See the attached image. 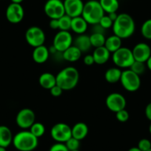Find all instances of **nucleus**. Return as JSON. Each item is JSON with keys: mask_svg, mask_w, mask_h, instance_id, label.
Here are the masks:
<instances>
[{"mask_svg": "<svg viewBox=\"0 0 151 151\" xmlns=\"http://www.w3.org/2000/svg\"><path fill=\"white\" fill-rule=\"evenodd\" d=\"M105 104L108 110L116 113L119 110L125 109L127 101L122 94L116 92L111 93L106 98Z\"/></svg>", "mask_w": 151, "mask_h": 151, "instance_id": "f8f14e48", "label": "nucleus"}, {"mask_svg": "<svg viewBox=\"0 0 151 151\" xmlns=\"http://www.w3.org/2000/svg\"><path fill=\"white\" fill-rule=\"evenodd\" d=\"M122 85L128 92H136L141 87L140 76L137 75L130 69L122 70L121 79Z\"/></svg>", "mask_w": 151, "mask_h": 151, "instance_id": "423d86ee", "label": "nucleus"}, {"mask_svg": "<svg viewBox=\"0 0 151 151\" xmlns=\"http://www.w3.org/2000/svg\"><path fill=\"white\" fill-rule=\"evenodd\" d=\"M50 136L56 142L65 143L72 137L71 127L66 123H56L50 129Z\"/></svg>", "mask_w": 151, "mask_h": 151, "instance_id": "6e6552de", "label": "nucleus"}, {"mask_svg": "<svg viewBox=\"0 0 151 151\" xmlns=\"http://www.w3.org/2000/svg\"><path fill=\"white\" fill-rule=\"evenodd\" d=\"M0 151H6V148L0 146Z\"/></svg>", "mask_w": 151, "mask_h": 151, "instance_id": "49530a36", "label": "nucleus"}, {"mask_svg": "<svg viewBox=\"0 0 151 151\" xmlns=\"http://www.w3.org/2000/svg\"><path fill=\"white\" fill-rule=\"evenodd\" d=\"M116 118L120 122H126L130 118V114L127 110L123 109L116 113Z\"/></svg>", "mask_w": 151, "mask_h": 151, "instance_id": "473e14b6", "label": "nucleus"}, {"mask_svg": "<svg viewBox=\"0 0 151 151\" xmlns=\"http://www.w3.org/2000/svg\"><path fill=\"white\" fill-rule=\"evenodd\" d=\"M90 40L92 47L96 48V47L104 46L106 37L103 33H92L91 35H90Z\"/></svg>", "mask_w": 151, "mask_h": 151, "instance_id": "bb28decb", "label": "nucleus"}, {"mask_svg": "<svg viewBox=\"0 0 151 151\" xmlns=\"http://www.w3.org/2000/svg\"><path fill=\"white\" fill-rule=\"evenodd\" d=\"M71 151H80L79 150H71Z\"/></svg>", "mask_w": 151, "mask_h": 151, "instance_id": "09e8293b", "label": "nucleus"}, {"mask_svg": "<svg viewBox=\"0 0 151 151\" xmlns=\"http://www.w3.org/2000/svg\"><path fill=\"white\" fill-rule=\"evenodd\" d=\"M59 30L64 31H70L71 28V21L72 18L65 14L59 19Z\"/></svg>", "mask_w": 151, "mask_h": 151, "instance_id": "c85d7f7f", "label": "nucleus"}, {"mask_svg": "<svg viewBox=\"0 0 151 151\" xmlns=\"http://www.w3.org/2000/svg\"><path fill=\"white\" fill-rule=\"evenodd\" d=\"M15 151H18V150H15Z\"/></svg>", "mask_w": 151, "mask_h": 151, "instance_id": "3c124183", "label": "nucleus"}, {"mask_svg": "<svg viewBox=\"0 0 151 151\" xmlns=\"http://www.w3.org/2000/svg\"><path fill=\"white\" fill-rule=\"evenodd\" d=\"M88 22L85 21V19L82 16L72 18L70 30H72L76 34H84L88 30Z\"/></svg>", "mask_w": 151, "mask_h": 151, "instance_id": "aec40b11", "label": "nucleus"}, {"mask_svg": "<svg viewBox=\"0 0 151 151\" xmlns=\"http://www.w3.org/2000/svg\"><path fill=\"white\" fill-rule=\"evenodd\" d=\"M104 13L107 14L110 13L117 12L119 8L118 0H99V1Z\"/></svg>", "mask_w": 151, "mask_h": 151, "instance_id": "a878e982", "label": "nucleus"}, {"mask_svg": "<svg viewBox=\"0 0 151 151\" xmlns=\"http://www.w3.org/2000/svg\"><path fill=\"white\" fill-rule=\"evenodd\" d=\"M63 90H62L60 87L58 86L57 85H55L54 87H53V88L50 90V94H51V96H53L54 97L60 96L62 94V93H63Z\"/></svg>", "mask_w": 151, "mask_h": 151, "instance_id": "e433bc0d", "label": "nucleus"}, {"mask_svg": "<svg viewBox=\"0 0 151 151\" xmlns=\"http://www.w3.org/2000/svg\"><path fill=\"white\" fill-rule=\"evenodd\" d=\"M110 54L111 53L110 51L104 46H102L95 48L92 55L93 56L95 64L101 65L105 64L110 59Z\"/></svg>", "mask_w": 151, "mask_h": 151, "instance_id": "f3484780", "label": "nucleus"}, {"mask_svg": "<svg viewBox=\"0 0 151 151\" xmlns=\"http://www.w3.org/2000/svg\"><path fill=\"white\" fill-rule=\"evenodd\" d=\"M93 33H103L104 34V31L106 30H104L99 24H96L93 25Z\"/></svg>", "mask_w": 151, "mask_h": 151, "instance_id": "a19ab883", "label": "nucleus"}, {"mask_svg": "<svg viewBox=\"0 0 151 151\" xmlns=\"http://www.w3.org/2000/svg\"><path fill=\"white\" fill-rule=\"evenodd\" d=\"M5 17L7 20L11 24H19L23 20L24 17V11L21 4H16L11 2L7 7L5 11Z\"/></svg>", "mask_w": 151, "mask_h": 151, "instance_id": "ddd939ff", "label": "nucleus"}, {"mask_svg": "<svg viewBox=\"0 0 151 151\" xmlns=\"http://www.w3.org/2000/svg\"><path fill=\"white\" fill-rule=\"evenodd\" d=\"M83 62L85 65H87V66H91V65H93V64H95L93 55L92 54L86 55V56L84 57Z\"/></svg>", "mask_w": 151, "mask_h": 151, "instance_id": "4c0bfd02", "label": "nucleus"}, {"mask_svg": "<svg viewBox=\"0 0 151 151\" xmlns=\"http://www.w3.org/2000/svg\"><path fill=\"white\" fill-rule=\"evenodd\" d=\"M65 144L69 151L79 150V147H80V141L73 137L70 138Z\"/></svg>", "mask_w": 151, "mask_h": 151, "instance_id": "2f4dec72", "label": "nucleus"}, {"mask_svg": "<svg viewBox=\"0 0 151 151\" xmlns=\"http://www.w3.org/2000/svg\"><path fill=\"white\" fill-rule=\"evenodd\" d=\"M46 36L44 30L38 26L30 27L25 32V40L27 44L33 48L43 45Z\"/></svg>", "mask_w": 151, "mask_h": 151, "instance_id": "0eeeda50", "label": "nucleus"}, {"mask_svg": "<svg viewBox=\"0 0 151 151\" xmlns=\"http://www.w3.org/2000/svg\"><path fill=\"white\" fill-rule=\"evenodd\" d=\"M62 53V58L65 61L69 62H75L79 60L82 56V53L79 48L73 45L65 50Z\"/></svg>", "mask_w": 151, "mask_h": 151, "instance_id": "5701e85b", "label": "nucleus"}, {"mask_svg": "<svg viewBox=\"0 0 151 151\" xmlns=\"http://www.w3.org/2000/svg\"><path fill=\"white\" fill-rule=\"evenodd\" d=\"M65 14L71 18L82 16L85 3L82 0H64Z\"/></svg>", "mask_w": 151, "mask_h": 151, "instance_id": "4468645a", "label": "nucleus"}, {"mask_svg": "<svg viewBox=\"0 0 151 151\" xmlns=\"http://www.w3.org/2000/svg\"><path fill=\"white\" fill-rule=\"evenodd\" d=\"M132 52H133L135 61L144 62V63H146L147 61L151 56L150 47L149 46V45L145 42H140L136 44L133 47Z\"/></svg>", "mask_w": 151, "mask_h": 151, "instance_id": "2eb2a0df", "label": "nucleus"}, {"mask_svg": "<svg viewBox=\"0 0 151 151\" xmlns=\"http://www.w3.org/2000/svg\"><path fill=\"white\" fill-rule=\"evenodd\" d=\"M112 29L113 34L124 40L133 36L136 30V23L131 16L122 13L118 14L116 19L113 22Z\"/></svg>", "mask_w": 151, "mask_h": 151, "instance_id": "f257e3e1", "label": "nucleus"}, {"mask_svg": "<svg viewBox=\"0 0 151 151\" xmlns=\"http://www.w3.org/2000/svg\"><path fill=\"white\" fill-rule=\"evenodd\" d=\"M38 139L30 130H24L14 135L12 144L18 151H33L37 147Z\"/></svg>", "mask_w": 151, "mask_h": 151, "instance_id": "7ed1b4c3", "label": "nucleus"}, {"mask_svg": "<svg viewBox=\"0 0 151 151\" xmlns=\"http://www.w3.org/2000/svg\"><path fill=\"white\" fill-rule=\"evenodd\" d=\"M146 63L135 61L129 69L131 70L133 72H134L137 75L141 76L142 74H143L145 73V70H146Z\"/></svg>", "mask_w": 151, "mask_h": 151, "instance_id": "7c9ffc66", "label": "nucleus"}, {"mask_svg": "<svg viewBox=\"0 0 151 151\" xmlns=\"http://www.w3.org/2000/svg\"><path fill=\"white\" fill-rule=\"evenodd\" d=\"M112 60L117 68L129 69L135 62L132 50L128 47H122L112 53Z\"/></svg>", "mask_w": 151, "mask_h": 151, "instance_id": "39448f33", "label": "nucleus"}, {"mask_svg": "<svg viewBox=\"0 0 151 151\" xmlns=\"http://www.w3.org/2000/svg\"><path fill=\"white\" fill-rule=\"evenodd\" d=\"M39 83L42 88L50 91L56 85V76L49 72L43 73L39 78Z\"/></svg>", "mask_w": 151, "mask_h": 151, "instance_id": "412c9836", "label": "nucleus"}, {"mask_svg": "<svg viewBox=\"0 0 151 151\" xmlns=\"http://www.w3.org/2000/svg\"><path fill=\"white\" fill-rule=\"evenodd\" d=\"M127 151H142V150H141L138 147H133L130 148Z\"/></svg>", "mask_w": 151, "mask_h": 151, "instance_id": "c03bdc74", "label": "nucleus"}, {"mask_svg": "<svg viewBox=\"0 0 151 151\" xmlns=\"http://www.w3.org/2000/svg\"><path fill=\"white\" fill-rule=\"evenodd\" d=\"M149 132H150V135H151V123H150V126H149Z\"/></svg>", "mask_w": 151, "mask_h": 151, "instance_id": "de8ad7c7", "label": "nucleus"}, {"mask_svg": "<svg viewBox=\"0 0 151 151\" xmlns=\"http://www.w3.org/2000/svg\"><path fill=\"white\" fill-rule=\"evenodd\" d=\"M73 45L79 48L82 53H86L89 51L92 47L91 40H90V36L86 34L78 35V36L73 40Z\"/></svg>", "mask_w": 151, "mask_h": 151, "instance_id": "a211bd4d", "label": "nucleus"}, {"mask_svg": "<svg viewBox=\"0 0 151 151\" xmlns=\"http://www.w3.org/2000/svg\"><path fill=\"white\" fill-rule=\"evenodd\" d=\"M12 3H16V4H22L24 0H11Z\"/></svg>", "mask_w": 151, "mask_h": 151, "instance_id": "a18cd8bd", "label": "nucleus"}, {"mask_svg": "<svg viewBox=\"0 0 151 151\" xmlns=\"http://www.w3.org/2000/svg\"><path fill=\"white\" fill-rule=\"evenodd\" d=\"M30 133L34 135L38 139L43 136L45 133V127L41 122H35L30 127Z\"/></svg>", "mask_w": 151, "mask_h": 151, "instance_id": "cd10ccee", "label": "nucleus"}, {"mask_svg": "<svg viewBox=\"0 0 151 151\" xmlns=\"http://www.w3.org/2000/svg\"><path fill=\"white\" fill-rule=\"evenodd\" d=\"M148 151H151V148H150V150H148Z\"/></svg>", "mask_w": 151, "mask_h": 151, "instance_id": "8fccbe9b", "label": "nucleus"}, {"mask_svg": "<svg viewBox=\"0 0 151 151\" xmlns=\"http://www.w3.org/2000/svg\"><path fill=\"white\" fill-rule=\"evenodd\" d=\"M122 70L117 67L110 68L104 73V79L108 83L115 84L120 82Z\"/></svg>", "mask_w": 151, "mask_h": 151, "instance_id": "b1692460", "label": "nucleus"}, {"mask_svg": "<svg viewBox=\"0 0 151 151\" xmlns=\"http://www.w3.org/2000/svg\"><path fill=\"white\" fill-rule=\"evenodd\" d=\"M141 33L147 40H151V19L144 22L141 27Z\"/></svg>", "mask_w": 151, "mask_h": 151, "instance_id": "c756f323", "label": "nucleus"}, {"mask_svg": "<svg viewBox=\"0 0 151 151\" xmlns=\"http://www.w3.org/2000/svg\"><path fill=\"white\" fill-rule=\"evenodd\" d=\"M104 47L110 51V53H114L122 47V40L116 35H111L106 38Z\"/></svg>", "mask_w": 151, "mask_h": 151, "instance_id": "393cba45", "label": "nucleus"}, {"mask_svg": "<svg viewBox=\"0 0 151 151\" xmlns=\"http://www.w3.org/2000/svg\"><path fill=\"white\" fill-rule=\"evenodd\" d=\"M49 151H69L67 148L65 143H59L56 142V144L50 147Z\"/></svg>", "mask_w": 151, "mask_h": 151, "instance_id": "c9c22d12", "label": "nucleus"}, {"mask_svg": "<svg viewBox=\"0 0 151 151\" xmlns=\"http://www.w3.org/2000/svg\"><path fill=\"white\" fill-rule=\"evenodd\" d=\"M71 132L72 137L82 141L88 136L89 128L85 122H77L71 127Z\"/></svg>", "mask_w": 151, "mask_h": 151, "instance_id": "6ab92c4d", "label": "nucleus"}, {"mask_svg": "<svg viewBox=\"0 0 151 151\" xmlns=\"http://www.w3.org/2000/svg\"><path fill=\"white\" fill-rule=\"evenodd\" d=\"M36 122V114L30 108H23L18 112L16 116V123L19 127L27 130Z\"/></svg>", "mask_w": 151, "mask_h": 151, "instance_id": "9d476101", "label": "nucleus"}, {"mask_svg": "<svg viewBox=\"0 0 151 151\" xmlns=\"http://www.w3.org/2000/svg\"><path fill=\"white\" fill-rule=\"evenodd\" d=\"M108 17H110V19H112V21L114 22L116 19L117 17H118V14H117V12H113V13H110V14H107Z\"/></svg>", "mask_w": 151, "mask_h": 151, "instance_id": "79ce46f5", "label": "nucleus"}, {"mask_svg": "<svg viewBox=\"0 0 151 151\" xmlns=\"http://www.w3.org/2000/svg\"><path fill=\"white\" fill-rule=\"evenodd\" d=\"M49 27L52 30H58L59 29V20L50 19L49 22Z\"/></svg>", "mask_w": 151, "mask_h": 151, "instance_id": "58836bf2", "label": "nucleus"}, {"mask_svg": "<svg viewBox=\"0 0 151 151\" xmlns=\"http://www.w3.org/2000/svg\"><path fill=\"white\" fill-rule=\"evenodd\" d=\"M73 39L70 31L59 30L53 38V45L59 53H63L66 49L73 45Z\"/></svg>", "mask_w": 151, "mask_h": 151, "instance_id": "9b49d317", "label": "nucleus"}, {"mask_svg": "<svg viewBox=\"0 0 151 151\" xmlns=\"http://www.w3.org/2000/svg\"><path fill=\"white\" fill-rule=\"evenodd\" d=\"M13 139L11 129L5 125H0V146L7 148L12 144Z\"/></svg>", "mask_w": 151, "mask_h": 151, "instance_id": "4be33fe9", "label": "nucleus"}, {"mask_svg": "<svg viewBox=\"0 0 151 151\" xmlns=\"http://www.w3.org/2000/svg\"><path fill=\"white\" fill-rule=\"evenodd\" d=\"M137 147L142 151H148L151 148V142L147 139H142L138 142Z\"/></svg>", "mask_w": 151, "mask_h": 151, "instance_id": "f704fd0d", "label": "nucleus"}, {"mask_svg": "<svg viewBox=\"0 0 151 151\" xmlns=\"http://www.w3.org/2000/svg\"><path fill=\"white\" fill-rule=\"evenodd\" d=\"M99 24L104 30H107V29H110V27H113V22L112 21L111 19L108 17V15H105V14H104L102 17V18L100 19Z\"/></svg>", "mask_w": 151, "mask_h": 151, "instance_id": "72a5a7b5", "label": "nucleus"}, {"mask_svg": "<svg viewBox=\"0 0 151 151\" xmlns=\"http://www.w3.org/2000/svg\"><path fill=\"white\" fill-rule=\"evenodd\" d=\"M99 2L97 0H89L85 3L82 17L85 19L88 24L94 25L99 23L100 19L104 15Z\"/></svg>", "mask_w": 151, "mask_h": 151, "instance_id": "20e7f679", "label": "nucleus"}, {"mask_svg": "<svg viewBox=\"0 0 151 151\" xmlns=\"http://www.w3.org/2000/svg\"><path fill=\"white\" fill-rule=\"evenodd\" d=\"M146 66H147V68L148 69L151 71V56H150V57L148 59V60L146 62Z\"/></svg>", "mask_w": 151, "mask_h": 151, "instance_id": "37998d69", "label": "nucleus"}, {"mask_svg": "<svg viewBox=\"0 0 151 151\" xmlns=\"http://www.w3.org/2000/svg\"><path fill=\"white\" fill-rule=\"evenodd\" d=\"M49 56H50V52H49L48 47H47L44 45L33 48L32 58L36 63H45L47 61Z\"/></svg>", "mask_w": 151, "mask_h": 151, "instance_id": "dca6fc26", "label": "nucleus"}, {"mask_svg": "<svg viewBox=\"0 0 151 151\" xmlns=\"http://www.w3.org/2000/svg\"><path fill=\"white\" fill-rule=\"evenodd\" d=\"M56 78V85L64 91H70L77 86L79 81V73L73 66H68L61 70Z\"/></svg>", "mask_w": 151, "mask_h": 151, "instance_id": "f03ea898", "label": "nucleus"}, {"mask_svg": "<svg viewBox=\"0 0 151 151\" xmlns=\"http://www.w3.org/2000/svg\"><path fill=\"white\" fill-rule=\"evenodd\" d=\"M145 113L146 118L151 122V102L147 104L146 107H145Z\"/></svg>", "mask_w": 151, "mask_h": 151, "instance_id": "ea45409f", "label": "nucleus"}, {"mask_svg": "<svg viewBox=\"0 0 151 151\" xmlns=\"http://www.w3.org/2000/svg\"><path fill=\"white\" fill-rule=\"evenodd\" d=\"M44 11L50 19H59L65 14L62 0H47L45 4Z\"/></svg>", "mask_w": 151, "mask_h": 151, "instance_id": "1a4fd4ad", "label": "nucleus"}]
</instances>
